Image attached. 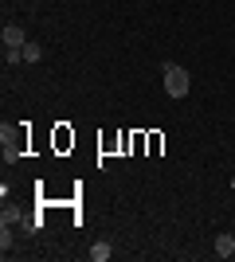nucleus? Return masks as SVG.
Segmentation results:
<instances>
[{"instance_id": "nucleus-6", "label": "nucleus", "mask_w": 235, "mask_h": 262, "mask_svg": "<svg viewBox=\"0 0 235 262\" xmlns=\"http://www.w3.org/2000/svg\"><path fill=\"white\" fill-rule=\"evenodd\" d=\"M20 208H4V215H0V223H4V227H12V223H20Z\"/></svg>"}, {"instance_id": "nucleus-5", "label": "nucleus", "mask_w": 235, "mask_h": 262, "mask_svg": "<svg viewBox=\"0 0 235 262\" xmlns=\"http://www.w3.org/2000/svg\"><path fill=\"white\" fill-rule=\"evenodd\" d=\"M90 258H94V262H106V258H110V247H106V243H94V247H90Z\"/></svg>"}, {"instance_id": "nucleus-1", "label": "nucleus", "mask_w": 235, "mask_h": 262, "mask_svg": "<svg viewBox=\"0 0 235 262\" xmlns=\"http://www.w3.org/2000/svg\"><path fill=\"white\" fill-rule=\"evenodd\" d=\"M188 82H192V78H188V71H184V67H180V63H165V94H168V98H188Z\"/></svg>"}, {"instance_id": "nucleus-3", "label": "nucleus", "mask_w": 235, "mask_h": 262, "mask_svg": "<svg viewBox=\"0 0 235 262\" xmlns=\"http://www.w3.org/2000/svg\"><path fill=\"white\" fill-rule=\"evenodd\" d=\"M216 254H220V258H231L235 254V235H216Z\"/></svg>"}, {"instance_id": "nucleus-8", "label": "nucleus", "mask_w": 235, "mask_h": 262, "mask_svg": "<svg viewBox=\"0 0 235 262\" xmlns=\"http://www.w3.org/2000/svg\"><path fill=\"white\" fill-rule=\"evenodd\" d=\"M231 188H235V176H231Z\"/></svg>"}, {"instance_id": "nucleus-2", "label": "nucleus", "mask_w": 235, "mask_h": 262, "mask_svg": "<svg viewBox=\"0 0 235 262\" xmlns=\"http://www.w3.org/2000/svg\"><path fill=\"white\" fill-rule=\"evenodd\" d=\"M0 39H4V47H24V43H28V35H24V28H16V24H4V32H0Z\"/></svg>"}, {"instance_id": "nucleus-4", "label": "nucleus", "mask_w": 235, "mask_h": 262, "mask_svg": "<svg viewBox=\"0 0 235 262\" xmlns=\"http://www.w3.org/2000/svg\"><path fill=\"white\" fill-rule=\"evenodd\" d=\"M20 51H24V63H39V59H44V47L39 43H24Z\"/></svg>"}, {"instance_id": "nucleus-7", "label": "nucleus", "mask_w": 235, "mask_h": 262, "mask_svg": "<svg viewBox=\"0 0 235 262\" xmlns=\"http://www.w3.org/2000/svg\"><path fill=\"white\" fill-rule=\"evenodd\" d=\"M0 251H4V254H8V251H12V231H8V227L0 231Z\"/></svg>"}]
</instances>
